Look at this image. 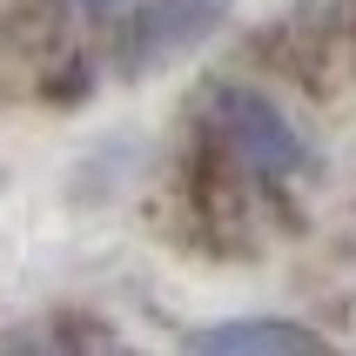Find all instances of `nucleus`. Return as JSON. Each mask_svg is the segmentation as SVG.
Segmentation results:
<instances>
[{
    "instance_id": "f257e3e1",
    "label": "nucleus",
    "mask_w": 356,
    "mask_h": 356,
    "mask_svg": "<svg viewBox=\"0 0 356 356\" xmlns=\"http://www.w3.org/2000/svg\"><path fill=\"white\" fill-rule=\"evenodd\" d=\"M195 115H202V128H209V141H216L229 161H242L256 181H289L302 161H309L296 121L282 115L262 88H249V81H216V88L202 95Z\"/></svg>"
},
{
    "instance_id": "f03ea898",
    "label": "nucleus",
    "mask_w": 356,
    "mask_h": 356,
    "mask_svg": "<svg viewBox=\"0 0 356 356\" xmlns=\"http://www.w3.org/2000/svg\"><path fill=\"white\" fill-rule=\"evenodd\" d=\"M222 7H229V0H148V7H135L128 27H121L115 67L121 74H148V67H161V60H175L181 47H195V40L222 20Z\"/></svg>"
},
{
    "instance_id": "7ed1b4c3",
    "label": "nucleus",
    "mask_w": 356,
    "mask_h": 356,
    "mask_svg": "<svg viewBox=\"0 0 356 356\" xmlns=\"http://www.w3.org/2000/svg\"><path fill=\"white\" fill-rule=\"evenodd\" d=\"M188 350H202V356H302V350H323V330H302V323H282V316H236V323L188 330Z\"/></svg>"
},
{
    "instance_id": "20e7f679",
    "label": "nucleus",
    "mask_w": 356,
    "mask_h": 356,
    "mask_svg": "<svg viewBox=\"0 0 356 356\" xmlns=\"http://www.w3.org/2000/svg\"><path fill=\"white\" fill-rule=\"evenodd\" d=\"M81 14H115V7H128V0H74Z\"/></svg>"
}]
</instances>
